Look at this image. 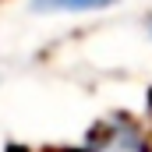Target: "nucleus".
<instances>
[{
    "instance_id": "obj_3",
    "label": "nucleus",
    "mask_w": 152,
    "mask_h": 152,
    "mask_svg": "<svg viewBox=\"0 0 152 152\" xmlns=\"http://www.w3.org/2000/svg\"><path fill=\"white\" fill-rule=\"evenodd\" d=\"M64 152H71V149H64ZM81 152H88V149H81Z\"/></svg>"
},
{
    "instance_id": "obj_4",
    "label": "nucleus",
    "mask_w": 152,
    "mask_h": 152,
    "mask_svg": "<svg viewBox=\"0 0 152 152\" xmlns=\"http://www.w3.org/2000/svg\"><path fill=\"white\" fill-rule=\"evenodd\" d=\"M149 32H152V25H149Z\"/></svg>"
},
{
    "instance_id": "obj_2",
    "label": "nucleus",
    "mask_w": 152,
    "mask_h": 152,
    "mask_svg": "<svg viewBox=\"0 0 152 152\" xmlns=\"http://www.w3.org/2000/svg\"><path fill=\"white\" fill-rule=\"evenodd\" d=\"M120 0H28V7L36 14H96V11H110Z\"/></svg>"
},
{
    "instance_id": "obj_1",
    "label": "nucleus",
    "mask_w": 152,
    "mask_h": 152,
    "mask_svg": "<svg viewBox=\"0 0 152 152\" xmlns=\"http://www.w3.org/2000/svg\"><path fill=\"white\" fill-rule=\"evenodd\" d=\"M85 149L88 152H152V145L138 124L117 117V120H106L103 127H96V134L88 138Z\"/></svg>"
}]
</instances>
